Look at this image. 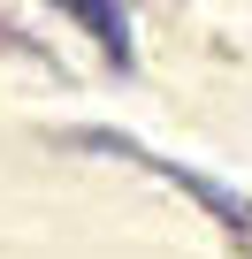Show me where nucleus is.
Wrapping results in <instances>:
<instances>
[{
    "label": "nucleus",
    "instance_id": "obj_1",
    "mask_svg": "<svg viewBox=\"0 0 252 259\" xmlns=\"http://www.w3.org/2000/svg\"><path fill=\"white\" fill-rule=\"evenodd\" d=\"M69 145H84V153H122V160H138L146 176H168V183H176L184 198H199V206H206V213H214V221H222V229H229L237 244H252V198L222 191L214 176H191L184 160H161V153H146V145H130V138H115V130H77Z\"/></svg>",
    "mask_w": 252,
    "mask_h": 259
},
{
    "label": "nucleus",
    "instance_id": "obj_2",
    "mask_svg": "<svg viewBox=\"0 0 252 259\" xmlns=\"http://www.w3.org/2000/svg\"><path fill=\"white\" fill-rule=\"evenodd\" d=\"M54 8L77 23V31H92L99 38V54L115 61V69H130L138 61V46H130V16H122V0H54Z\"/></svg>",
    "mask_w": 252,
    "mask_h": 259
},
{
    "label": "nucleus",
    "instance_id": "obj_3",
    "mask_svg": "<svg viewBox=\"0 0 252 259\" xmlns=\"http://www.w3.org/2000/svg\"><path fill=\"white\" fill-rule=\"evenodd\" d=\"M0 46H8V54H31V38H23V31L8 23V16H0Z\"/></svg>",
    "mask_w": 252,
    "mask_h": 259
}]
</instances>
